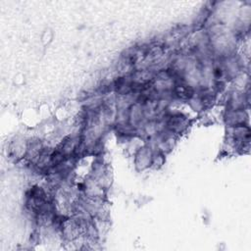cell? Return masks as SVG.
Listing matches in <instances>:
<instances>
[{"label":"cell","mask_w":251,"mask_h":251,"mask_svg":"<svg viewBox=\"0 0 251 251\" xmlns=\"http://www.w3.org/2000/svg\"><path fill=\"white\" fill-rule=\"evenodd\" d=\"M154 155V149L150 146H143L139 148L135 153V165L139 170H144L152 166V160Z\"/></svg>","instance_id":"cell-1"}]
</instances>
